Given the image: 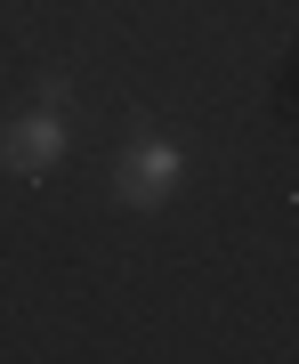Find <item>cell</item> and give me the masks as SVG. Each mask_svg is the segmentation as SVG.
I'll list each match as a JSON object with an SVG mask.
<instances>
[{"label":"cell","instance_id":"7a4b0ae2","mask_svg":"<svg viewBox=\"0 0 299 364\" xmlns=\"http://www.w3.org/2000/svg\"><path fill=\"white\" fill-rule=\"evenodd\" d=\"M73 105H49V97H33V114H16L9 130H0V170L9 178H25V186H40V178H57L65 170V154H73Z\"/></svg>","mask_w":299,"mask_h":364},{"label":"cell","instance_id":"6da1fadb","mask_svg":"<svg viewBox=\"0 0 299 364\" xmlns=\"http://www.w3.org/2000/svg\"><path fill=\"white\" fill-rule=\"evenodd\" d=\"M186 186V146L162 130H138L114 154V203L121 210H170V195Z\"/></svg>","mask_w":299,"mask_h":364}]
</instances>
